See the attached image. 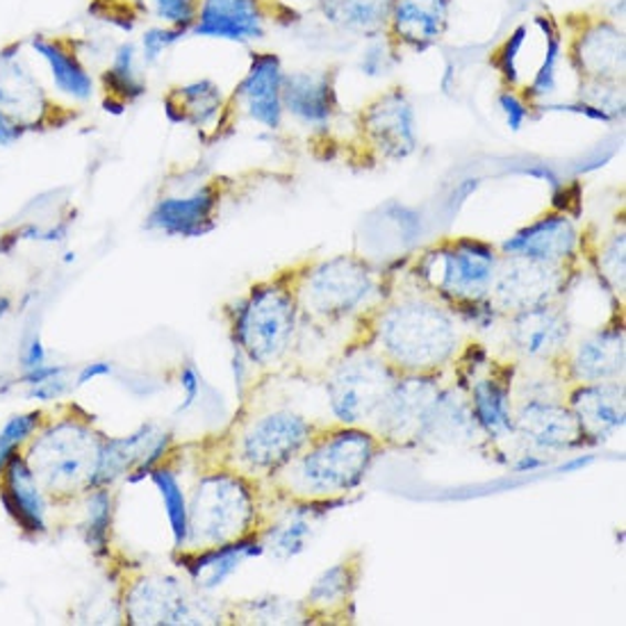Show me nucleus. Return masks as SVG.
<instances>
[{"label": "nucleus", "instance_id": "nucleus-40", "mask_svg": "<svg viewBox=\"0 0 626 626\" xmlns=\"http://www.w3.org/2000/svg\"><path fill=\"white\" fill-rule=\"evenodd\" d=\"M185 30H178V28H169V25H150L142 32L139 36V55H142V62L148 66H155V64H160V60L185 39Z\"/></svg>", "mask_w": 626, "mask_h": 626}, {"label": "nucleus", "instance_id": "nucleus-25", "mask_svg": "<svg viewBox=\"0 0 626 626\" xmlns=\"http://www.w3.org/2000/svg\"><path fill=\"white\" fill-rule=\"evenodd\" d=\"M570 410L585 438L608 440L624 426V387L617 380L578 383L570 395Z\"/></svg>", "mask_w": 626, "mask_h": 626}, {"label": "nucleus", "instance_id": "nucleus-51", "mask_svg": "<svg viewBox=\"0 0 626 626\" xmlns=\"http://www.w3.org/2000/svg\"><path fill=\"white\" fill-rule=\"evenodd\" d=\"M64 374H66V367H62V365H49V363H46V365H42V367L25 372L21 380H23L25 385L34 387V385H42V383L51 380V378H60V376H64Z\"/></svg>", "mask_w": 626, "mask_h": 626}, {"label": "nucleus", "instance_id": "nucleus-33", "mask_svg": "<svg viewBox=\"0 0 626 626\" xmlns=\"http://www.w3.org/2000/svg\"><path fill=\"white\" fill-rule=\"evenodd\" d=\"M146 64L142 62L139 46L131 39L114 46L105 71L101 73V83L109 101L122 105L135 103L146 94Z\"/></svg>", "mask_w": 626, "mask_h": 626}, {"label": "nucleus", "instance_id": "nucleus-44", "mask_svg": "<svg viewBox=\"0 0 626 626\" xmlns=\"http://www.w3.org/2000/svg\"><path fill=\"white\" fill-rule=\"evenodd\" d=\"M599 273L613 290H624V232L613 238L599 251Z\"/></svg>", "mask_w": 626, "mask_h": 626}, {"label": "nucleus", "instance_id": "nucleus-12", "mask_svg": "<svg viewBox=\"0 0 626 626\" xmlns=\"http://www.w3.org/2000/svg\"><path fill=\"white\" fill-rule=\"evenodd\" d=\"M367 144L383 160H404L417 148V116L401 87L376 96L361 116Z\"/></svg>", "mask_w": 626, "mask_h": 626}, {"label": "nucleus", "instance_id": "nucleus-45", "mask_svg": "<svg viewBox=\"0 0 626 626\" xmlns=\"http://www.w3.org/2000/svg\"><path fill=\"white\" fill-rule=\"evenodd\" d=\"M526 34H529V28L526 25H518L515 32H511V36L505 39V44L501 46V51L497 55V66H499V71L503 75V81L511 87L518 83V77H520L518 60H520V53L524 49Z\"/></svg>", "mask_w": 626, "mask_h": 626}, {"label": "nucleus", "instance_id": "nucleus-43", "mask_svg": "<svg viewBox=\"0 0 626 626\" xmlns=\"http://www.w3.org/2000/svg\"><path fill=\"white\" fill-rule=\"evenodd\" d=\"M39 424V413H25L12 417L6 428L0 430V474L8 465V460L17 453V447L32 434Z\"/></svg>", "mask_w": 626, "mask_h": 626}, {"label": "nucleus", "instance_id": "nucleus-15", "mask_svg": "<svg viewBox=\"0 0 626 626\" xmlns=\"http://www.w3.org/2000/svg\"><path fill=\"white\" fill-rule=\"evenodd\" d=\"M204 599H194L176 578L155 576L139 581L126 599L135 624H199L206 622Z\"/></svg>", "mask_w": 626, "mask_h": 626}, {"label": "nucleus", "instance_id": "nucleus-22", "mask_svg": "<svg viewBox=\"0 0 626 626\" xmlns=\"http://www.w3.org/2000/svg\"><path fill=\"white\" fill-rule=\"evenodd\" d=\"M451 17V0H393L387 36L397 49L428 51L445 36Z\"/></svg>", "mask_w": 626, "mask_h": 626}, {"label": "nucleus", "instance_id": "nucleus-16", "mask_svg": "<svg viewBox=\"0 0 626 626\" xmlns=\"http://www.w3.org/2000/svg\"><path fill=\"white\" fill-rule=\"evenodd\" d=\"M267 0H201L189 34L251 44L267 32Z\"/></svg>", "mask_w": 626, "mask_h": 626}, {"label": "nucleus", "instance_id": "nucleus-6", "mask_svg": "<svg viewBox=\"0 0 626 626\" xmlns=\"http://www.w3.org/2000/svg\"><path fill=\"white\" fill-rule=\"evenodd\" d=\"M296 296L283 285L269 283L251 292L234 322V337L251 363L267 367L283 358L296 328Z\"/></svg>", "mask_w": 626, "mask_h": 626}, {"label": "nucleus", "instance_id": "nucleus-31", "mask_svg": "<svg viewBox=\"0 0 626 626\" xmlns=\"http://www.w3.org/2000/svg\"><path fill=\"white\" fill-rule=\"evenodd\" d=\"M477 426L492 440L515 434V415L511 404V385L499 378H483L472 387L469 397Z\"/></svg>", "mask_w": 626, "mask_h": 626}, {"label": "nucleus", "instance_id": "nucleus-39", "mask_svg": "<svg viewBox=\"0 0 626 626\" xmlns=\"http://www.w3.org/2000/svg\"><path fill=\"white\" fill-rule=\"evenodd\" d=\"M109 522H112V497L103 488H94V494L90 497L87 503L85 538L96 554H103L107 550Z\"/></svg>", "mask_w": 626, "mask_h": 626}, {"label": "nucleus", "instance_id": "nucleus-27", "mask_svg": "<svg viewBox=\"0 0 626 626\" xmlns=\"http://www.w3.org/2000/svg\"><path fill=\"white\" fill-rule=\"evenodd\" d=\"M0 497H3L8 513L23 531H46V499L36 483L32 467L17 453L3 469V492H0Z\"/></svg>", "mask_w": 626, "mask_h": 626}, {"label": "nucleus", "instance_id": "nucleus-5", "mask_svg": "<svg viewBox=\"0 0 626 626\" xmlns=\"http://www.w3.org/2000/svg\"><path fill=\"white\" fill-rule=\"evenodd\" d=\"M255 520V499L244 479L210 474L201 479L189 505L187 542L204 550L247 538Z\"/></svg>", "mask_w": 626, "mask_h": 626}, {"label": "nucleus", "instance_id": "nucleus-35", "mask_svg": "<svg viewBox=\"0 0 626 626\" xmlns=\"http://www.w3.org/2000/svg\"><path fill=\"white\" fill-rule=\"evenodd\" d=\"M535 23L542 28L546 49L540 69L535 71L531 85L526 87V96L533 101H544L556 92V81H559V66L563 60V32L561 28L550 19V17H535Z\"/></svg>", "mask_w": 626, "mask_h": 626}, {"label": "nucleus", "instance_id": "nucleus-46", "mask_svg": "<svg viewBox=\"0 0 626 626\" xmlns=\"http://www.w3.org/2000/svg\"><path fill=\"white\" fill-rule=\"evenodd\" d=\"M497 103H499V109L505 116L508 128H511L513 133L522 131L524 124L529 122V116H531V107L526 105V101L522 96H518L513 90H505L497 96Z\"/></svg>", "mask_w": 626, "mask_h": 626}, {"label": "nucleus", "instance_id": "nucleus-54", "mask_svg": "<svg viewBox=\"0 0 626 626\" xmlns=\"http://www.w3.org/2000/svg\"><path fill=\"white\" fill-rule=\"evenodd\" d=\"M591 462H593V456H585V458H576V460H572V462L563 465L561 469H563V472H572V469H581V467L591 465Z\"/></svg>", "mask_w": 626, "mask_h": 626}, {"label": "nucleus", "instance_id": "nucleus-50", "mask_svg": "<svg viewBox=\"0 0 626 626\" xmlns=\"http://www.w3.org/2000/svg\"><path fill=\"white\" fill-rule=\"evenodd\" d=\"M23 135H25V128L19 126L12 116L0 107V148L14 146Z\"/></svg>", "mask_w": 626, "mask_h": 626}, {"label": "nucleus", "instance_id": "nucleus-36", "mask_svg": "<svg viewBox=\"0 0 626 626\" xmlns=\"http://www.w3.org/2000/svg\"><path fill=\"white\" fill-rule=\"evenodd\" d=\"M312 533H315L312 513L294 511L277 526H271V531L267 533V546L279 559H294L305 550Z\"/></svg>", "mask_w": 626, "mask_h": 626}, {"label": "nucleus", "instance_id": "nucleus-47", "mask_svg": "<svg viewBox=\"0 0 626 626\" xmlns=\"http://www.w3.org/2000/svg\"><path fill=\"white\" fill-rule=\"evenodd\" d=\"M180 387H182V393H185V399H182L178 410H189L194 406V401H197L199 395H201V376H199L197 369H194V365H185L182 367V372H180Z\"/></svg>", "mask_w": 626, "mask_h": 626}, {"label": "nucleus", "instance_id": "nucleus-13", "mask_svg": "<svg viewBox=\"0 0 626 626\" xmlns=\"http://www.w3.org/2000/svg\"><path fill=\"white\" fill-rule=\"evenodd\" d=\"M51 98L23 55L21 44L0 49V107L28 131H34L51 114Z\"/></svg>", "mask_w": 626, "mask_h": 626}, {"label": "nucleus", "instance_id": "nucleus-53", "mask_svg": "<svg viewBox=\"0 0 626 626\" xmlns=\"http://www.w3.org/2000/svg\"><path fill=\"white\" fill-rule=\"evenodd\" d=\"M546 465V460H542L535 453H524L520 456V460L515 462V472H535V469H542Z\"/></svg>", "mask_w": 626, "mask_h": 626}, {"label": "nucleus", "instance_id": "nucleus-9", "mask_svg": "<svg viewBox=\"0 0 626 626\" xmlns=\"http://www.w3.org/2000/svg\"><path fill=\"white\" fill-rule=\"evenodd\" d=\"M442 387L436 374H404L389 387L372 424L378 440L419 445Z\"/></svg>", "mask_w": 626, "mask_h": 626}, {"label": "nucleus", "instance_id": "nucleus-52", "mask_svg": "<svg viewBox=\"0 0 626 626\" xmlns=\"http://www.w3.org/2000/svg\"><path fill=\"white\" fill-rule=\"evenodd\" d=\"M107 374H112V365L109 363H90L81 372H77L75 383L77 385H87V383H92V380H96L101 376H107Z\"/></svg>", "mask_w": 626, "mask_h": 626}, {"label": "nucleus", "instance_id": "nucleus-2", "mask_svg": "<svg viewBox=\"0 0 626 626\" xmlns=\"http://www.w3.org/2000/svg\"><path fill=\"white\" fill-rule=\"evenodd\" d=\"M380 440L361 426H340L315 436L292 460V490L307 499H331L356 490L376 460Z\"/></svg>", "mask_w": 626, "mask_h": 626}, {"label": "nucleus", "instance_id": "nucleus-28", "mask_svg": "<svg viewBox=\"0 0 626 626\" xmlns=\"http://www.w3.org/2000/svg\"><path fill=\"white\" fill-rule=\"evenodd\" d=\"M570 372L578 383L617 380L624 372L622 328H604L583 337L572 354Z\"/></svg>", "mask_w": 626, "mask_h": 626}, {"label": "nucleus", "instance_id": "nucleus-11", "mask_svg": "<svg viewBox=\"0 0 626 626\" xmlns=\"http://www.w3.org/2000/svg\"><path fill=\"white\" fill-rule=\"evenodd\" d=\"M315 438V426L292 410L255 419L240 440V458L258 472H279Z\"/></svg>", "mask_w": 626, "mask_h": 626}, {"label": "nucleus", "instance_id": "nucleus-55", "mask_svg": "<svg viewBox=\"0 0 626 626\" xmlns=\"http://www.w3.org/2000/svg\"><path fill=\"white\" fill-rule=\"evenodd\" d=\"M281 3H285V6H290V8H296V6H320L322 0H281Z\"/></svg>", "mask_w": 626, "mask_h": 626}, {"label": "nucleus", "instance_id": "nucleus-14", "mask_svg": "<svg viewBox=\"0 0 626 626\" xmlns=\"http://www.w3.org/2000/svg\"><path fill=\"white\" fill-rule=\"evenodd\" d=\"M169 434L155 424H144L133 436L107 440L101 445V456L92 488H105L133 469L131 481H139L155 469V462L169 449Z\"/></svg>", "mask_w": 626, "mask_h": 626}, {"label": "nucleus", "instance_id": "nucleus-10", "mask_svg": "<svg viewBox=\"0 0 626 626\" xmlns=\"http://www.w3.org/2000/svg\"><path fill=\"white\" fill-rule=\"evenodd\" d=\"M567 285V267L538 262L520 255L499 258L490 301L497 310L522 312L529 307L554 303Z\"/></svg>", "mask_w": 626, "mask_h": 626}, {"label": "nucleus", "instance_id": "nucleus-42", "mask_svg": "<svg viewBox=\"0 0 626 626\" xmlns=\"http://www.w3.org/2000/svg\"><path fill=\"white\" fill-rule=\"evenodd\" d=\"M148 3L155 21L169 28L185 30L189 34L194 21H197L201 0H148Z\"/></svg>", "mask_w": 626, "mask_h": 626}, {"label": "nucleus", "instance_id": "nucleus-23", "mask_svg": "<svg viewBox=\"0 0 626 626\" xmlns=\"http://www.w3.org/2000/svg\"><path fill=\"white\" fill-rule=\"evenodd\" d=\"M508 340L531 361H552L570 340V322L554 303L515 312L508 326Z\"/></svg>", "mask_w": 626, "mask_h": 626}, {"label": "nucleus", "instance_id": "nucleus-30", "mask_svg": "<svg viewBox=\"0 0 626 626\" xmlns=\"http://www.w3.org/2000/svg\"><path fill=\"white\" fill-rule=\"evenodd\" d=\"M317 10L337 30L374 39L387 32L393 0H322Z\"/></svg>", "mask_w": 626, "mask_h": 626}, {"label": "nucleus", "instance_id": "nucleus-32", "mask_svg": "<svg viewBox=\"0 0 626 626\" xmlns=\"http://www.w3.org/2000/svg\"><path fill=\"white\" fill-rule=\"evenodd\" d=\"M223 109L221 87L210 77H197V81L185 83L167 96L169 119L178 124H189L204 128L212 124L219 112Z\"/></svg>", "mask_w": 626, "mask_h": 626}, {"label": "nucleus", "instance_id": "nucleus-37", "mask_svg": "<svg viewBox=\"0 0 626 626\" xmlns=\"http://www.w3.org/2000/svg\"><path fill=\"white\" fill-rule=\"evenodd\" d=\"M356 583V572L351 570V565L340 563L331 570H326L315 585L310 588L307 604L317 611H331L348 602L351 591H354Z\"/></svg>", "mask_w": 626, "mask_h": 626}, {"label": "nucleus", "instance_id": "nucleus-49", "mask_svg": "<svg viewBox=\"0 0 626 626\" xmlns=\"http://www.w3.org/2000/svg\"><path fill=\"white\" fill-rule=\"evenodd\" d=\"M64 393H66V380H64V376H60V378H51V380H46V383H42V385L30 387L28 395H30L32 399H36V401H55V399H60Z\"/></svg>", "mask_w": 626, "mask_h": 626}, {"label": "nucleus", "instance_id": "nucleus-4", "mask_svg": "<svg viewBox=\"0 0 626 626\" xmlns=\"http://www.w3.org/2000/svg\"><path fill=\"white\" fill-rule=\"evenodd\" d=\"M376 290V271L365 260L337 255L310 267L301 277L294 296L312 317L335 322L363 310Z\"/></svg>", "mask_w": 626, "mask_h": 626}, {"label": "nucleus", "instance_id": "nucleus-3", "mask_svg": "<svg viewBox=\"0 0 626 626\" xmlns=\"http://www.w3.org/2000/svg\"><path fill=\"white\" fill-rule=\"evenodd\" d=\"M497 264L494 247L460 238L428 249L417 264V279L436 294L467 305L490 296Z\"/></svg>", "mask_w": 626, "mask_h": 626}, {"label": "nucleus", "instance_id": "nucleus-1", "mask_svg": "<svg viewBox=\"0 0 626 626\" xmlns=\"http://www.w3.org/2000/svg\"><path fill=\"white\" fill-rule=\"evenodd\" d=\"M380 356L401 374H436L460 348L456 317L426 296H404L385 305L374 322Z\"/></svg>", "mask_w": 626, "mask_h": 626}, {"label": "nucleus", "instance_id": "nucleus-19", "mask_svg": "<svg viewBox=\"0 0 626 626\" xmlns=\"http://www.w3.org/2000/svg\"><path fill=\"white\" fill-rule=\"evenodd\" d=\"M570 60L585 81L617 83L624 73L622 30L604 19L585 23L572 39Z\"/></svg>", "mask_w": 626, "mask_h": 626}, {"label": "nucleus", "instance_id": "nucleus-24", "mask_svg": "<svg viewBox=\"0 0 626 626\" xmlns=\"http://www.w3.org/2000/svg\"><path fill=\"white\" fill-rule=\"evenodd\" d=\"M219 191L212 185L194 189L187 197H171L155 204L146 226L169 238H201L215 228Z\"/></svg>", "mask_w": 626, "mask_h": 626}, {"label": "nucleus", "instance_id": "nucleus-21", "mask_svg": "<svg viewBox=\"0 0 626 626\" xmlns=\"http://www.w3.org/2000/svg\"><path fill=\"white\" fill-rule=\"evenodd\" d=\"M515 434L540 451H565L585 442V434L570 410L559 401L531 399L515 415Z\"/></svg>", "mask_w": 626, "mask_h": 626}, {"label": "nucleus", "instance_id": "nucleus-7", "mask_svg": "<svg viewBox=\"0 0 626 626\" xmlns=\"http://www.w3.org/2000/svg\"><path fill=\"white\" fill-rule=\"evenodd\" d=\"M101 440L90 428L64 421L39 438L32 447V472L49 490L73 492L92 488L101 456Z\"/></svg>", "mask_w": 626, "mask_h": 626}, {"label": "nucleus", "instance_id": "nucleus-56", "mask_svg": "<svg viewBox=\"0 0 626 626\" xmlns=\"http://www.w3.org/2000/svg\"><path fill=\"white\" fill-rule=\"evenodd\" d=\"M8 310H10V301L3 299V301H0V320H3V317L8 315Z\"/></svg>", "mask_w": 626, "mask_h": 626}, {"label": "nucleus", "instance_id": "nucleus-17", "mask_svg": "<svg viewBox=\"0 0 626 626\" xmlns=\"http://www.w3.org/2000/svg\"><path fill=\"white\" fill-rule=\"evenodd\" d=\"M28 49L49 73L53 92L69 103L85 105L96 96V77L77 49L60 36L34 34Z\"/></svg>", "mask_w": 626, "mask_h": 626}, {"label": "nucleus", "instance_id": "nucleus-29", "mask_svg": "<svg viewBox=\"0 0 626 626\" xmlns=\"http://www.w3.org/2000/svg\"><path fill=\"white\" fill-rule=\"evenodd\" d=\"M264 544L251 538H240L219 546H208L204 554L191 559L187 570L201 591H212L242 567L247 559L260 556Z\"/></svg>", "mask_w": 626, "mask_h": 626}, {"label": "nucleus", "instance_id": "nucleus-8", "mask_svg": "<svg viewBox=\"0 0 626 626\" xmlns=\"http://www.w3.org/2000/svg\"><path fill=\"white\" fill-rule=\"evenodd\" d=\"M397 376L399 372L383 356L369 354V351L348 354L333 367L326 380L328 404L335 419L344 426L372 421Z\"/></svg>", "mask_w": 626, "mask_h": 626}, {"label": "nucleus", "instance_id": "nucleus-41", "mask_svg": "<svg viewBox=\"0 0 626 626\" xmlns=\"http://www.w3.org/2000/svg\"><path fill=\"white\" fill-rule=\"evenodd\" d=\"M399 62V49L393 44V39L387 34L369 39V46L363 51L358 60V69L367 77H383L395 69Z\"/></svg>", "mask_w": 626, "mask_h": 626}, {"label": "nucleus", "instance_id": "nucleus-34", "mask_svg": "<svg viewBox=\"0 0 626 626\" xmlns=\"http://www.w3.org/2000/svg\"><path fill=\"white\" fill-rule=\"evenodd\" d=\"M477 421L469 401L456 395V389H442L434 413L426 424L421 442H460L477 434Z\"/></svg>", "mask_w": 626, "mask_h": 626}, {"label": "nucleus", "instance_id": "nucleus-38", "mask_svg": "<svg viewBox=\"0 0 626 626\" xmlns=\"http://www.w3.org/2000/svg\"><path fill=\"white\" fill-rule=\"evenodd\" d=\"M150 479L155 486H158L163 494L165 511H167L171 533H174V544L178 546V550H182V546L187 544V535H189V505L185 501L182 488L169 469H153Z\"/></svg>", "mask_w": 626, "mask_h": 626}, {"label": "nucleus", "instance_id": "nucleus-20", "mask_svg": "<svg viewBox=\"0 0 626 626\" xmlns=\"http://www.w3.org/2000/svg\"><path fill=\"white\" fill-rule=\"evenodd\" d=\"M503 255L567 264L578 251V230L565 212H552L518 230L501 244Z\"/></svg>", "mask_w": 626, "mask_h": 626}, {"label": "nucleus", "instance_id": "nucleus-48", "mask_svg": "<svg viewBox=\"0 0 626 626\" xmlns=\"http://www.w3.org/2000/svg\"><path fill=\"white\" fill-rule=\"evenodd\" d=\"M21 363H23V369H25V372L46 365V348H44V344H42V340H39L36 333L30 335L28 342L23 344Z\"/></svg>", "mask_w": 626, "mask_h": 626}, {"label": "nucleus", "instance_id": "nucleus-26", "mask_svg": "<svg viewBox=\"0 0 626 626\" xmlns=\"http://www.w3.org/2000/svg\"><path fill=\"white\" fill-rule=\"evenodd\" d=\"M283 109L303 126L324 128L337 109L333 77L320 71L285 73Z\"/></svg>", "mask_w": 626, "mask_h": 626}, {"label": "nucleus", "instance_id": "nucleus-18", "mask_svg": "<svg viewBox=\"0 0 626 626\" xmlns=\"http://www.w3.org/2000/svg\"><path fill=\"white\" fill-rule=\"evenodd\" d=\"M283 81L285 69L277 53L251 55L242 83L234 90V101L242 105L249 119L267 131H279L283 124Z\"/></svg>", "mask_w": 626, "mask_h": 626}]
</instances>
